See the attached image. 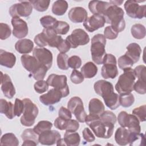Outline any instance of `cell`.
I'll return each instance as SVG.
<instances>
[{
  "mask_svg": "<svg viewBox=\"0 0 146 146\" xmlns=\"http://www.w3.org/2000/svg\"><path fill=\"white\" fill-rule=\"evenodd\" d=\"M94 88L95 92L103 98L107 107L114 110L119 107V96L114 92L111 83L105 80H99L94 83Z\"/></svg>",
  "mask_w": 146,
  "mask_h": 146,
  "instance_id": "6da1fadb",
  "label": "cell"
},
{
  "mask_svg": "<svg viewBox=\"0 0 146 146\" xmlns=\"http://www.w3.org/2000/svg\"><path fill=\"white\" fill-rule=\"evenodd\" d=\"M85 123L99 138L108 139L113 134L115 124L101 120L99 116L89 114L87 115Z\"/></svg>",
  "mask_w": 146,
  "mask_h": 146,
  "instance_id": "7a4b0ae2",
  "label": "cell"
},
{
  "mask_svg": "<svg viewBox=\"0 0 146 146\" xmlns=\"http://www.w3.org/2000/svg\"><path fill=\"white\" fill-rule=\"evenodd\" d=\"M124 15V12L121 7L112 4L107 9L103 16L106 19V23L111 24V27L119 33L123 31L125 27Z\"/></svg>",
  "mask_w": 146,
  "mask_h": 146,
  "instance_id": "3957f363",
  "label": "cell"
},
{
  "mask_svg": "<svg viewBox=\"0 0 146 146\" xmlns=\"http://www.w3.org/2000/svg\"><path fill=\"white\" fill-rule=\"evenodd\" d=\"M106 39L103 34H96L91 39V56L92 60L97 64H102L103 63L104 57L106 54Z\"/></svg>",
  "mask_w": 146,
  "mask_h": 146,
  "instance_id": "277c9868",
  "label": "cell"
},
{
  "mask_svg": "<svg viewBox=\"0 0 146 146\" xmlns=\"http://www.w3.org/2000/svg\"><path fill=\"white\" fill-rule=\"evenodd\" d=\"M124 73L119 78L115 84V89L119 94L130 93L133 90L136 76L134 70L131 68L123 70Z\"/></svg>",
  "mask_w": 146,
  "mask_h": 146,
  "instance_id": "5b68a950",
  "label": "cell"
},
{
  "mask_svg": "<svg viewBox=\"0 0 146 146\" xmlns=\"http://www.w3.org/2000/svg\"><path fill=\"white\" fill-rule=\"evenodd\" d=\"M23 102L25 107L20 121L23 125L31 127L34 124L35 119L38 116V108L29 98L23 99Z\"/></svg>",
  "mask_w": 146,
  "mask_h": 146,
  "instance_id": "8992f818",
  "label": "cell"
},
{
  "mask_svg": "<svg viewBox=\"0 0 146 146\" xmlns=\"http://www.w3.org/2000/svg\"><path fill=\"white\" fill-rule=\"evenodd\" d=\"M117 121L121 127L127 128L131 133H140L141 131L140 121L133 114L121 111L118 115Z\"/></svg>",
  "mask_w": 146,
  "mask_h": 146,
  "instance_id": "52a82bcc",
  "label": "cell"
},
{
  "mask_svg": "<svg viewBox=\"0 0 146 146\" xmlns=\"http://www.w3.org/2000/svg\"><path fill=\"white\" fill-rule=\"evenodd\" d=\"M101 75L104 79H114L118 75L116 57L111 54H106L103 59Z\"/></svg>",
  "mask_w": 146,
  "mask_h": 146,
  "instance_id": "ba28073f",
  "label": "cell"
},
{
  "mask_svg": "<svg viewBox=\"0 0 146 146\" xmlns=\"http://www.w3.org/2000/svg\"><path fill=\"white\" fill-rule=\"evenodd\" d=\"M67 80V76L64 75L52 74L48 76L46 82L49 86L60 90L64 98L68 96L70 94Z\"/></svg>",
  "mask_w": 146,
  "mask_h": 146,
  "instance_id": "9c48e42d",
  "label": "cell"
},
{
  "mask_svg": "<svg viewBox=\"0 0 146 146\" xmlns=\"http://www.w3.org/2000/svg\"><path fill=\"white\" fill-rule=\"evenodd\" d=\"M66 40L69 43L71 48H75L79 46L87 44L90 42L88 34L82 29L73 30L71 35L67 36Z\"/></svg>",
  "mask_w": 146,
  "mask_h": 146,
  "instance_id": "30bf717a",
  "label": "cell"
},
{
  "mask_svg": "<svg viewBox=\"0 0 146 146\" xmlns=\"http://www.w3.org/2000/svg\"><path fill=\"white\" fill-rule=\"evenodd\" d=\"M33 5L30 1H20L13 5L9 9V14L13 17H28L33 11Z\"/></svg>",
  "mask_w": 146,
  "mask_h": 146,
  "instance_id": "8fae6325",
  "label": "cell"
},
{
  "mask_svg": "<svg viewBox=\"0 0 146 146\" xmlns=\"http://www.w3.org/2000/svg\"><path fill=\"white\" fill-rule=\"evenodd\" d=\"M124 7L127 14L132 18L142 19L145 17V5H139L138 2L133 0L127 1Z\"/></svg>",
  "mask_w": 146,
  "mask_h": 146,
  "instance_id": "7c38bea8",
  "label": "cell"
},
{
  "mask_svg": "<svg viewBox=\"0 0 146 146\" xmlns=\"http://www.w3.org/2000/svg\"><path fill=\"white\" fill-rule=\"evenodd\" d=\"M33 56L35 58L39 64L46 66L50 69L52 64V54L47 48L35 47L33 50Z\"/></svg>",
  "mask_w": 146,
  "mask_h": 146,
  "instance_id": "4fadbf2b",
  "label": "cell"
},
{
  "mask_svg": "<svg viewBox=\"0 0 146 146\" xmlns=\"http://www.w3.org/2000/svg\"><path fill=\"white\" fill-rule=\"evenodd\" d=\"M106 23L104 16L98 14H93L87 17L84 21L83 26L88 32L92 33L98 29L103 27Z\"/></svg>",
  "mask_w": 146,
  "mask_h": 146,
  "instance_id": "5bb4252c",
  "label": "cell"
},
{
  "mask_svg": "<svg viewBox=\"0 0 146 146\" xmlns=\"http://www.w3.org/2000/svg\"><path fill=\"white\" fill-rule=\"evenodd\" d=\"M13 27V34L17 38H23L28 34L29 29L27 23L19 17H14L11 21Z\"/></svg>",
  "mask_w": 146,
  "mask_h": 146,
  "instance_id": "9a60e30c",
  "label": "cell"
},
{
  "mask_svg": "<svg viewBox=\"0 0 146 146\" xmlns=\"http://www.w3.org/2000/svg\"><path fill=\"white\" fill-rule=\"evenodd\" d=\"M62 98L63 96L62 92L54 88L50 90L46 94L40 96L39 100L44 105L50 106L58 103Z\"/></svg>",
  "mask_w": 146,
  "mask_h": 146,
  "instance_id": "2e32d148",
  "label": "cell"
},
{
  "mask_svg": "<svg viewBox=\"0 0 146 146\" xmlns=\"http://www.w3.org/2000/svg\"><path fill=\"white\" fill-rule=\"evenodd\" d=\"M41 33L47 45L51 47L57 48L60 42L63 39L61 36L58 35L52 27L44 28Z\"/></svg>",
  "mask_w": 146,
  "mask_h": 146,
  "instance_id": "e0dca14e",
  "label": "cell"
},
{
  "mask_svg": "<svg viewBox=\"0 0 146 146\" xmlns=\"http://www.w3.org/2000/svg\"><path fill=\"white\" fill-rule=\"evenodd\" d=\"M61 138L59 132L55 130H48L39 135L38 141L43 145H53Z\"/></svg>",
  "mask_w": 146,
  "mask_h": 146,
  "instance_id": "ac0fdd59",
  "label": "cell"
},
{
  "mask_svg": "<svg viewBox=\"0 0 146 146\" xmlns=\"http://www.w3.org/2000/svg\"><path fill=\"white\" fill-rule=\"evenodd\" d=\"M1 90L6 98L11 99L15 94V89L12 83L10 77L6 74L1 72Z\"/></svg>",
  "mask_w": 146,
  "mask_h": 146,
  "instance_id": "d6986e66",
  "label": "cell"
},
{
  "mask_svg": "<svg viewBox=\"0 0 146 146\" xmlns=\"http://www.w3.org/2000/svg\"><path fill=\"white\" fill-rule=\"evenodd\" d=\"M87 12L82 7L71 8L68 14L70 20L74 23H82L87 18Z\"/></svg>",
  "mask_w": 146,
  "mask_h": 146,
  "instance_id": "ffe728a7",
  "label": "cell"
},
{
  "mask_svg": "<svg viewBox=\"0 0 146 146\" xmlns=\"http://www.w3.org/2000/svg\"><path fill=\"white\" fill-rule=\"evenodd\" d=\"M112 4L110 2L91 1L88 3V9L93 14L104 15L107 9Z\"/></svg>",
  "mask_w": 146,
  "mask_h": 146,
  "instance_id": "44dd1931",
  "label": "cell"
},
{
  "mask_svg": "<svg viewBox=\"0 0 146 146\" xmlns=\"http://www.w3.org/2000/svg\"><path fill=\"white\" fill-rule=\"evenodd\" d=\"M34 48V43L29 39H22L18 40L15 44V48L17 52L22 54L30 53Z\"/></svg>",
  "mask_w": 146,
  "mask_h": 146,
  "instance_id": "7402d4cb",
  "label": "cell"
},
{
  "mask_svg": "<svg viewBox=\"0 0 146 146\" xmlns=\"http://www.w3.org/2000/svg\"><path fill=\"white\" fill-rule=\"evenodd\" d=\"M131 132L125 127L118 128L115 133V140L120 145H125L129 143V137Z\"/></svg>",
  "mask_w": 146,
  "mask_h": 146,
  "instance_id": "603a6c76",
  "label": "cell"
},
{
  "mask_svg": "<svg viewBox=\"0 0 146 146\" xmlns=\"http://www.w3.org/2000/svg\"><path fill=\"white\" fill-rule=\"evenodd\" d=\"M15 62L16 57L13 53L2 49L0 50L1 65L9 68H11L15 65Z\"/></svg>",
  "mask_w": 146,
  "mask_h": 146,
  "instance_id": "cb8c5ba5",
  "label": "cell"
},
{
  "mask_svg": "<svg viewBox=\"0 0 146 146\" xmlns=\"http://www.w3.org/2000/svg\"><path fill=\"white\" fill-rule=\"evenodd\" d=\"M126 48L127 51L125 55L128 56L134 63L137 62L141 53V48L139 44L136 43H132L128 44Z\"/></svg>",
  "mask_w": 146,
  "mask_h": 146,
  "instance_id": "d4e9b609",
  "label": "cell"
},
{
  "mask_svg": "<svg viewBox=\"0 0 146 146\" xmlns=\"http://www.w3.org/2000/svg\"><path fill=\"white\" fill-rule=\"evenodd\" d=\"M90 114L99 116L104 111V105L101 100L98 98H93L90 100L88 104Z\"/></svg>",
  "mask_w": 146,
  "mask_h": 146,
  "instance_id": "484cf974",
  "label": "cell"
},
{
  "mask_svg": "<svg viewBox=\"0 0 146 146\" xmlns=\"http://www.w3.org/2000/svg\"><path fill=\"white\" fill-rule=\"evenodd\" d=\"M21 60L23 67L30 72H33L39 65L34 56L27 54L22 55L21 57Z\"/></svg>",
  "mask_w": 146,
  "mask_h": 146,
  "instance_id": "4316f807",
  "label": "cell"
},
{
  "mask_svg": "<svg viewBox=\"0 0 146 146\" xmlns=\"http://www.w3.org/2000/svg\"><path fill=\"white\" fill-rule=\"evenodd\" d=\"M0 112L3 113L9 119H13L15 116L14 104L11 102H7L5 99L0 100Z\"/></svg>",
  "mask_w": 146,
  "mask_h": 146,
  "instance_id": "83f0119b",
  "label": "cell"
},
{
  "mask_svg": "<svg viewBox=\"0 0 146 146\" xmlns=\"http://www.w3.org/2000/svg\"><path fill=\"white\" fill-rule=\"evenodd\" d=\"M81 72L85 78L91 79L94 78L98 72V67L93 62L86 63L80 69Z\"/></svg>",
  "mask_w": 146,
  "mask_h": 146,
  "instance_id": "f1b7e54d",
  "label": "cell"
},
{
  "mask_svg": "<svg viewBox=\"0 0 146 146\" xmlns=\"http://www.w3.org/2000/svg\"><path fill=\"white\" fill-rule=\"evenodd\" d=\"M66 145L78 146L80 144V137L79 134L76 132L66 131L63 138Z\"/></svg>",
  "mask_w": 146,
  "mask_h": 146,
  "instance_id": "f546056e",
  "label": "cell"
},
{
  "mask_svg": "<svg viewBox=\"0 0 146 146\" xmlns=\"http://www.w3.org/2000/svg\"><path fill=\"white\" fill-rule=\"evenodd\" d=\"M68 9V3L64 0L55 1L52 6V12L58 16L63 15Z\"/></svg>",
  "mask_w": 146,
  "mask_h": 146,
  "instance_id": "4dcf8cb0",
  "label": "cell"
},
{
  "mask_svg": "<svg viewBox=\"0 0 146 146\" xmlns=\"http://www.w3.org/2000/svg\"><path fill=\"white\" fill-rule=\"evenodd\" d=\"M0 145L17 146L19 145V140L14 133H6L1 137Z\"/></svg>",
  "mask_w": 146,
  "mask_h": 146,
  "instance_id": "1f68e13d",
  "label": "cell"
},
{
  "mask_svg": "<svg viewBox=\"0 0 146 146\" xmlns=\"http://www.w3.org/2000/svg\"><path fill=\"white\" fill-rule=\"evenodd\" d=\"M130 145L141 146L145 145V136L144 133H131L129 137V143Z\"/></svg>",
  "mask_w": 146,
  "mask_h": 146,
  "instance_id": "d6a6232c",
  "label": "cell"
},
{
  "mask_svg": "<svg viewBox=\"0 0 146 146\" xmlns=\"http://www.w3.org/2000/svg\"><path fill=\"white\" fill-rule=\"evenodd\" d=\"M131 32L133 38L137 39H143L145 36L146 34L145 26L140 23L133 25L131 27Z\"/></svg>",
  "mask_w": 146,
  "mask_h": 146,
  "instance_id": "836d02e7",
  "label": "cell"
},
{
  "mask_svg": "<svg viewBox=\"0 0 146 146\" xmlns=\"http://www.w3.org/2000/svg\"><path fill=\"white\" fill-rule=\"evenodd\" d=\"M135 102V98L133 94L130 93L122 94L119 95L120 105L122 107L127 108L132 105Z\"/></svg>",
  "mask_w": 146,
  "mask_h": 146,
  "instance_id": "e575fe53",
  "label": "cell"
},
{
  "mask_svg": "<svg viewBox=\"0 0 146 146\" xmlns=\"http://www.w3.org/2000/svg\"><path fill=\"white\" fill-rule=\"evenodd\" d=\"M52 127V124L51 122L47 120H41L34 127L33 129L34 132L39 135L44 131L51 130Z\"/></svg>",
  "mask_w": 146,
  "mask_h": 146,
  "instance_id": "d590c367",
  "label": "cell"
},
{
  "mask_svg": "<svg viewBox=\"0 0 146 146\" xmlns=\"http://www.w3.org/2000/svg\"><path fill=\"white\" fill-rule=\"evenodd\" d=\"M48 70L46 66L39 64L31 74L35 80H41L44 78Z\"/></svg>",
  "mask_w": 146,
  "mask_h": 146,
  "instance_id": "8d00e7d4",
  "label": "cell"
},
{
  "mask_svg": "<svg viewBox=\"0 0 146 146\" xmlns=\"http://www.w3.org/2000/svg\"><path fill=\"white\" fill-rule=\"evenodd\" d=\"M33 7L38 11L43 12L46 11L49 6L50 1L47 0H33L29 1Z\"/></svg>",
  "mask_w": 146,
  "mask_h": 146,
  "instance_id": "74e56055",
  "label": "cell"
},
{
  "mask_svg": "<svg viewBox=\"0 0 146 146\" xmlns=\"http://www.w3.org/2000/svg\"><path fill=\"white\" fill-rule=\"evenodd\" d=\"M52 28L55 30L57 34L65 35L70 30V25L66 22L57 21Z\"/></svg>",
  "mask_w": 146,
  "mask_h": 146,
  "instance_id": "f35d334b",
  "label": "cell"
},
{
  "mask_svg": "<svg viewBox=\"0 0 146 146\" xmlns=\"http://www.w3.org/2000/svg\"><path fill=\"white\" fill-rule=\"evenodd\" d=\"M74 114L76 120L80 123H84L86 118L87 117V114L85 112L83 103L79 104L72 112Z\"/></svg>",
  "mask_w": 146,
  "mask_h": 146,
  "instance_id": "ab89813d",
  "label": "cell"
},
{
  "mask_svg": "<svg viewBox=\"0 0 146 146\" xmlns=\"http://www.w3.org/2000/svg\"><path fill=\"white\" fill-rule=\"evenodd\" d=\"M133 64L134 63L133 62V61L125 54L120 56L118 59L119 67L122 70L131 68V67L133 66Z\"/></svg>",
  "mask_w": 146,
  "mask_h": 146,
  "instance_id": "60d3db41",
  "label": "cell"
},
{
  "mask_svg": "<svg viewBox=\"0 0 146 146\" xmlns=\"http://www.w3.org/2000/svg\"><path fill=\"white\" fill-rule=\"evenodd\" d=\"M38 135H37L34 131L33 129L31 128H28L24 130L23 132L22 135H21V138L22 139L25 141V140H31L36 142L37 144H38Z\"/></svg>",
  "mask_w": 146,
  "mask_h": 146,
  "instance_id": "b9f144b4",
  "label": "cell"
},
{
  "mask_svg": "<svg viewBox=\"0 0 146 146\" xmlns=\"http://www.w3.org/2000/svg\"><path fill=\"white\" fill-rule=\"evenodd\" d=\"M68 56L64 53H59L57 56V65L58 67L62 70H67L68 68Z\"/></svg>",
  "mask_w": 146,
  "mask_h": 146,
  "instance_id": "7bdbcfd3",
  "label": "cell"
},
{
  "mask_svg": "<svg viewBox=\"0 0 146 146\" xmlns=\"http://www.w3.org/2000/svg\"><path fill=\"white\" fill-rule=\"evenodd\" d=\"M132 114L137 118L139 121H145L146 120V106L143 105L134 108Z\"/></svg>",
  "mask_w": 146,
  "mask_h": 146,
  "instance_id": "ee69618b",
  "label": "cell"
},
{
  "mask_svg": "<svg viewBox=\"0 0 146 146\" xmlns=\"http://www.w3.org/2000/svg\"><path fill=\"white\" fill-rule=\"evenodd\" d=\"M57 20L51 15H46L40 19V23L44 28L53 27Z\"/></svg>",
  "mask_w": 146,
  "mask_h": 146,
  "instance_id": "f6af8a7d",
  "label": "cell"
},
{
  "mask_svg": "<svg viewBox=\"0 0 146 146\" xmlns=\"http://www.w3.org/2000/svg\"><path fill=\"white\" fill-rule=\"evenodd\" d=\"M99 117L101 120L105 122L115 124L116 121V115L112 112L110 111H104L100 115Z\"/></svg>",
  "mask_w": 146,
  "mask_h": 146,
  "instance_id": "bcb514c9",
  "label": "cell"
},
{
  "mask_svg": "<svg viewBox=\"0 0 146 146\" xmlns=\"http://www.w3.org/2000/svg\"><path fill=\"white\" fill-rule=\"evenodd\" d=\"M11 33L10 26L4 23H0V38L1 40H5L8 38Z\"/></svg>",
  "mask_w": 146,
  "mask_h": 146,
  "instance_id": "7dc6e473",
  "label": "cell"
},
{
  "mask_svg": "<svg viewBox=\"0 0 146 146\" xmlns=\"http://www.w3.org/2000/svg\"><path fill=\"white\" fill-rule=\"evenodd\" d=\"M48 86L49 85L46 81L41 80H38L36 82H35L34 85V87L36 92L42 94L48 90Z\"/></svg>",
  "mask_w": 146,
  "mask_h": 146,
  "instance_id": "c3c4849f",
  "label": "cell"
},
{
  "mask_svg": "<svg viewBox=\"0 0 146 146\" xmlns=\"http://www.w3.org/2000/svg\"><path fill=\"white\" fill-rule=\"evenodd\" d=\"M82 64V60L77 55H72L68 58V66L72 69H76L79 68Z\"/></svg>",
  "mask_w": 146,
  "mask_h": 146,
  "instance_id": "681fc988",
  "label": "cell"
},
{
  "mask_svg": "<svg viewBox=\"0 0 146 146\" xmlns=\"http://www.w3.org/2000/svg\"><path fill=\"white\" fill-rule=\"evenodd\" d=\"M133 90L139 94H145L146 93L145 80L137 79L133 85Z\"/></svg>",
  "mask_w": 146,
  "mask_h": 146,
  "instance_id": "f907efd6",
  "label": "cell"
},
{
  "mask_svg": "<svg viewBox=\"0 0 146 146\" xmlns=\"http://www.w3.org/2000/svg\"><path fill=\"white\" fill-rule=\"evenodd\" d=\"M84 77L81 72L74 70H72L70 75V79L71 82L74 84H80L84 81Z\"/></svg>",
  "mask_w": 146,
  "mask_h": 146,
  "instance_id": "816d5d0a",
  "label": "cell"
},
{
  "mask_svg": "<svg viewBox=\"0 0 146 146\" xmlns=\"http://www.w3.org/2000/svg\"><path fill=\"white\" fill-rule=\"evenodd\" d=\"M136 77L137 79L145 80L146 79V67L144 65H139L133 70Z\"/></svg>",
  "mask_w": 146,
  "mask_h": 146,
  "instance_id": "f5cc1de1",
  "label": "cell"
},
{
  "mask_svg": "<svg viewBox=\"0 0 146 146\" xmlns=\"http://www.w3.org/2000/svg\"><path fill=\"white\" fill-rule=\"evenodd\" d=\"M24 103L23 100H21L18 98H16L14 103V112L15 116L19 117L23 112L24 111Z\"/></svg>",
  "mask_w": 146,
  "mask_h": 146,
  "instance_id": "db71d44e",
  "label": "cell"
},
{
  "mask_svg": "<svg viewBox=\"0 0 146 146\" xmlns=\"http://www.w3.org/2000/svg\"><path fill=\"white\" fill-rule=\"evenodd\" d=\"M83 102L82 99L78 96H74L71 98L68 103H67V108L71 112H73L74 110L80 104H83Z\"/></svg>",
  "mask_w": 146,
  "mask_h": 146,
  "instance_id": "11a10c76",
  "label": "cell"
},
{
  "mask_svg": "<svg viewBox=\"0 0 146 146\" xmlns=\"http://www.w3.org/2000/svg\"><path fill=\"white\" fill-rule=\"evenodd\" d=\"M79 127V123L78 120L74 119H68L67 120L66 131L68 132H76Z\"/></svg>",
  "mask_w": 146,
  "mask_h": 146,
  "instance_id": "9f6ffc18",
  "label": "cell"
},
{
  "mask_svg": "<svg viewBox=\"0 0 146 146\" xmlns=\"http://www.w3.org/2000/svg\"><path fill=\"white\" fill-rule=\"evenodd\" d=\"M104 36L108 39H115L118 36V33H116L111 26H107L104 30Z\"/></svg>",
  "mask_w": 146,
  "mask_h": 146,
  "instance_id": "6f0895ef",
  "label": "cell"
},
{
  "mask_svg": "<svg viewBox=\"0 0 146 146\" xmlns=\"http://www.w3.org/2000/svg\"><path fill=\"white\" fill-rule=\"evenodd\" d=\"M58 116L59 117L66 120L70 119L72 117L71 112L68 108L64 107H61L59 110Z\"/></svg>",
  "mask_w": 146,
  "mask_h": 146,
  "instance_id": "680465c9",
  "label": "cell"
},
{
  "mask_svg": "<svg viewBox=\"0 0 146 146\" xmlns=\"http://www.w3.org/2000/svg\"><path fill=\"white\" fill-rule=\"evenodd\" d=\"M83 137L85 141L91 143L95 140V137L88 128H85L83 131Z\"/></svg>",
  "mask_w": 146,
  "mask_h": 146,
  "instance_id": "91938a15",
  "label": "cell"
},
{
  "mask_svg": "<svg viewBox=\"0 0 146 146\" xmlns=\"http://www.w3.org/2000/svg\"><path fill=\"white\" fill-rule=\"evenodd\" d=\"M67 120L60 117H58L54 121V126L59 130H65L66 127Z\"/></svg>",
  "mask_w": 146,
  "mask_h": 146,
  "instance_id": "94428289",
  "label": "cell"
},
{
  "mask_svg": "<svg viewBox=\"0 0 146 146\" xmlns=\"http://www.w3.org/2000/svg\"><path fill=\"white\" fill-rule=\"evenodd\" d=\"M56 48L59 50V51L60 52V53L65 54L70 50L71 47L66 39H63Z\"/></svg>",
  "mask_w": 146,
  "mask_h": 146,
  "instance_id": "6125c7cd",
  "label": "cell"
},
{
  "mask_svg": "<svg viewBox=\"0 0 146 146\" xmlns=\"http://www.w3.org/2000/svg\"><path fill=\"white\" fill-rule=\"evenodd\" d=\"M34 42L39 47H44L47 46L42 33H39L35 36Z\"/></svg>",
  "mask_w": 146,
  "mask_h": 146,
  "instance_id": "be15d7a7",
  "label": "cell"
},
{
  "mask_svg": "<svg viewBox=\"0 0 146 146\" xmlns=\"http://www.w3.org/2000/svg\"><path fill=\"white\" fill-rule=\"evenodd\" d=\"M38 144L31 140H25L22 144V145H36Z\"/></svg>",
  "mask_w": 146,
  "mask_h": 146,
  "instance_id": "e7e4bbea",
  "label": "cell"
},
{
  "mask_svg": "<svg viewBox=\"0 0 146 146\" xmlns=\"http://www.w3.org/2000/svg\"><path fill=\"white\" fill-rule=\"evenodd\" d=\"M112 5H116V6H119L121 5L122 4V3L123 2V1H110Z\"/></svg>",
  "mask_w": 146,
  "mask_h": 146,
  "instance_id": "03108f58",
  "label": "cell"
},
{
  "mask_svg": "<svg viewBox=\"0 0 146 146\" xmlns=\"http://www.w3.org/2000/svg\"><path fill=\"white\" fill-rule=\"evenodd\" d=\"M56 145H66L64 139L62 138H60L59 140H58V141L56 142Z\"/></svg>",
  "mask_w": 146,
  "mask_h": 146,
  "instance_id": "003e7915",
  "label": "cell"
}]
</instances>
